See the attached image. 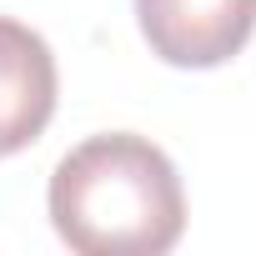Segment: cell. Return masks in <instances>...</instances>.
<instances>
[{"label": "cell", "mask_w": 256, "mask_h": 256, "mask_svg": "<svg viewBox=\"0 0 256 256\" xmlns=\"http://www.w3.org/2000/svg\"><path fill=\"white\" fill-rule=\"evenodd\" d=\"M50 221L80 256H161L186 231L181 176L146 136H90L50 176Z\"/></svg>", "instance_id": "obj_1"}, {"label": "cell", "mask_w": 256, "mask_h": 256, "mask_svg": "<svg viewBox=\"0 0 256 256\" xmlns=\"http://www.w3.org/2000/svg\"><path fill=\"white\" fill-rule=\"evenodd\" d=\"M136 20L166 66L211 70L251 40L256 0H136Z\"/></svg>", "instance_id": "obj_2"}, {"label": "cell", "mask_w": 256, "mask_h": 256, "mask_svg": "<svg viewBox=\"0 0 256 256\" xmlns=\"http://www.w3.org/2000/svg\"><path fill=\"white\" fill-rule=\"evenodd\" d=\"M56 56L50 46L0 16V156L26 151L56 116Z\"/></svg>", "instance_id": "obj_3"}]
</instances>
